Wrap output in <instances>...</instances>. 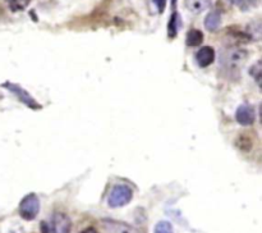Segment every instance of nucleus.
I'll list each match as a JSON object with an SVG mask.
<instances>
[{"mask_svg":"<svg viewBox=\"0 0 262 233\" xmlns=\"http://www.w3.org/2000/svg\"><path fill=\"white\" fill-rule=\"evenodd\" d=\"M248 53L242 47H226L220 55V66L226 73H238L243 64L247 62Z\"/></svg>","mask_w":262,"mask_h":233,"instance_id":"1","label":"nucleus"},{"mask_svg":"<svg viewBox=\"0 0 262 233\" xmlns=\"http://www.w3.org/2000/svg\"><path fill=\"white\" fill-rule=\"evenodd\" d=\"M41 233H70L72 222L64 213L53 214L49 222L43 220L40 223Z\"/></svg>","mask_w":262,"mask_h":233,"instance_id":"2","label":"nucleus"},{"mask_svg":"<svg viewBox=\"0 0 262 233\" xmlns=\"http://www.w3.org/2000/svg\"><path fill=\"white\" fill-rule=\"evenodd\" d=\"M133 191L130 186L127 185H116L111 190L108 199V205L113 209L116 208H122L127 204H130L132 201Z\"/></svg>","mask_w":262,"mask_h":233,"instance_id":"3","label":"nucleus"},{"mask_svg":"<svg viewBox=\"0 0 262 233\" xmlns=\"http://www.w3.org/2000/svg\"><path fill=\"white\" fill-rule=\"evenodd\" d=\"M21 218L24 220H33L40 213V199L35 193H28L22 199L18 208Z\"/></svg>","mask_w":262,"mask_h":233,"instance_id":"4","label":"nucleus"},{"mask_svg":"<svg viewBox=\"0 0 262 233\" xmlns=\"http://www.w3.org/2000/svg\"><path fill=\"white\" fill-rule=\"evenodd\" d=\"M1 86L5 87L7 90L10 91V93H13L14 95H16V96L24 104V105H27V107L31 108V109L37 110L43 108L41 107V104L37 103L36 100L32 97V95H31L28 91L24 90L23 87H21L20 85H17V83H12V82H4Z\"/></svg>","mask_w":262,"mask_h":233,"instance_id":"5","label":"nucleus"},{"mask_svg":"<svg viewBox=\"0 0 262 233\" xmlns=\"http://www.w3.org/2000/svg\"><path fill=\"white\" fill-rule=\"evenodd\" d=\"M236 119L242 126H251L256 119L255 108L249 104H242L239 105L236 112Z\"/></svg>","mask_w":262,"mask_h":233,"instance_id":"6","label":"nucleus"},{"mask_svg":"<svg viewBox=\"0 0 262 233\" xmlns=\"http://www.w3.org/2000/svg\"><path fill=\"white\" fill-rule=\"evenodd\" d=\"M105 228L109 231L110 233H142L141 231L136 230L134 227L126 224L123 222H116V220H104Z\"/></svg>","mask_w":262,"mask_h":233,"instance_id":"7","label":"nucleus"},{"mask_svg":"<svg viewBox=\"0 0 262 233\" xmlns=\"http://www.w3.org/2000/svg\"><path fill=\"white\" fill-rule=\"evenodd\" d=\"M215 60V50L211 47H202L197 51L196 62L201 68H206Z\"/></svg>","mask_w":262,"mask_h":233,"instance_id":"8","label":"nucleus"},{"mask_svg":"<svg viewBox=\"0 0 262 233\" xmlns=\"http://www.w3.org/2000/svg\"><path fill=\"white\" fill-rule=\"evenodd\" d=\"M180 27H182V18H180V14L174 10L169 18V23H168V37H169L170 40L175 39Z\"/></svg>","mask_w":262,"mask_h":233,"instance_id":"9","label":"nucleus"},{"mask_svg":"<svg viewBox=\"0 0 262 233\" xmlns=\"http://www.w3.org/2000/svg\"><path fill=\"white\" fill-rule=\"evenodd\" d=\"M221 23V14L218 10H211L205 18V27L206 30L210 32H215L220 27Z\"/></svg>","mask_w":262,"mask_h":233,"instance_id":"10","label":"nucleus"},{"mask_svg":"<svg viewBox=\"0 0 262 233\" xmlns=\"http://www.w3.org/2000/svg\"><path fill=\"white\" fill-rule=\"evenodd\" d=\"M187 9L195 14L202 13L211 5V0H184Z\"/></svg>","mask_w":262,"mask_h":233,"instance_id":"11","label":"nucleus"},{"mask_svg":"<svg viewBox=\"0 0 262 233\" xmlns=\"http://www.w3.org/2000/svg\"><path fill=\"white\" fill-rule=\"evenodd\" d=\"M203 41V33L199 30H196V28H192L187 32V37H186V44L188 47H198L201 45Z\"/></svg>","mask_w":262,"mask_h":233,"instance_id":"12","label":"nucleus"},{"mask_svg":"<svg viewBox=\"0 0 262 233\" xmlns=\"http://www.w3.org/2000/svg\"><path fill=\"white\" fill-rule=\"evenodd\" d=\"M230 4L236 5L237 8H239L243 12H247L249 9H253V8L257 7L259 4V0H228Z\"/></svg>","mask_w":262,"mask_h":233,"instance_id":"13","label":"nucleus"},{"mask_svg":"<svg viewBox=\"0 0 262 233\" xmlns=\"http://www.w3.org/2000/svg\"><path fill=\"white\" fill-rule=\"evenodd\" d=\"M8 4V7L12 12H21V10H24L28 5H30L31 0H5Z\"/></svg>","mask_w":262,"mask_h":233,"instance_id":"14","label":"nucleus"},{"mask_svg":"<svg viewBox=\"0 0 262 233\" xmlns=\"http://www.w3.org/2000/svg\"><path fill=\"white\" fill-rule=\"evenodd\" d=\"M153 233H174V231H173V226L169 222L161 220V222L156 224Z\"/></svg>","mask_w":262,"mask_h":233,"instance_id":"15","label":"nucleus"},{"mask_svg":"<svg viewBox=\"0 0 262 233\" xmlns=\"http://www.w3.org/2000/svg\"><path fill=\"white\" fill-rule=\"evenodd\" d=\"M249 73H251V76H252L253 78H255L256 82H257L260 85V82H261V73H262L261 62H260V60L256 64H253L252 68L249 70Z\"/></svg>","mask_w":262,"mask_h":233,"instance_id":"16","label":"nucleus"},{"mask_svg":"<svg viewBox=\"0 0 262 233\" xmlns=\"http://www.w3.org/2000/svg\"><path fill=\"white\" fill-rule=\"evenodd\" d=\"M166 1H168V0H153V3H155L156 8H157V12H159L160 14L164 13V10H165L166 8Z\"/></svg>","mask_w":262,"mask_h":233,"instance_id":"17","label":"nucleus"},{"mask_svg":"<svg viewBox=\"0 0 262 233\" xmlns=\"http://www.w3.org/2000/svg\"><path fill=\"white\" fill-rule=\"evenodd\" d=\"M80 233H99V232H97V231L95 230L93 227H88V228H86V230H83L82 232H80Z\"/></svg>","mask_w":262,"mask_h":233,"instance_id":"18","label":"nucleus"},{"mask_svg":"<svg viewBox=\"0 0 262 233\" xmlns=\"http://www.w3.org/2000/svg\"><path fill=\"white\" fill-rule=\"evenodd\" d=\"M172 7L174 8V9H175V7H176V0H172Z\"/></svg>","mask_w":262,"mask_h":233,"instance_id":"19","label":"nucleus"}]
</instances>
